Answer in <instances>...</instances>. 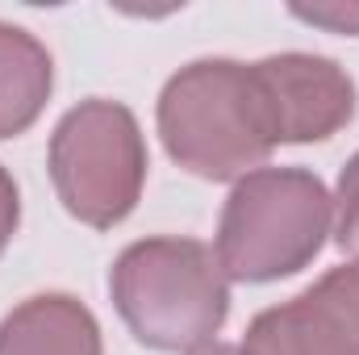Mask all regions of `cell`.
<instances>
[{
    "label": "cell",
    "mask_w": 359,
    "mask_h": 355,
    "mask_svg": "<svg viewBox=\"0 0 359 355\" xmlns=\"http://www.w3.org/2000/svg\"><path fill=\"white\" fill-rule=\"evenodd\" d=\"M109 297L142 347L168 355L217 343L230 318V276L213 247L180 234L130 243L109 267Z\"/></svg>",
    "instance_id": "6da1fadb"
},
{
    "label": "cell",
    "mask_w": 359,
    "mask_h": 355,
    "mask_svg": "<svg viewBox=\"0 0 359 355\" xmlns=\"http://www.w3.org/2000/svg\"><path fill=\"white\" fill-rule=\"evenodd\" d=\"M163 151L201 180H243L276 151L268 109L251 63L192 59L163 84L155 105Z\"/></svg>",
    "instance_id": "7a4b0ae2"
},
{
    "label": "cell",
    "mask_w": 359,
    "mask_h": 355,
    "mask_svg": "<svg viewBox=\"0 0 359 355\" xmlns=\"http://www.w3.org/2000/svg\"><path fill=\"white\" fill-rule=\"evenodd\" d=\"M334 226L330 188L309 168H255L234 180L213 255L238 284H271L313 264Z\"/></svg>",
    "instance_id": "3957f363"
},
{
    "label": "cell",
    "mask_w": 359,
    "mask_h": 355,
    "mask_svg": "<svg viewBox=\"0 0 359 355\" xmlns=\"http://www.w3.org/2000/svg\"><path fill=\"white\" fill-rule=\"evenodd\" d=\"M46 168L63 209L92 230L121 226L147 188L151 155L130 105L88 96L72 105L46 147Z\"/></svg>",
    "instance_id": "277c9868"
},
{
    "label": "cell",
    "mask_w": 359,
    "mask_h": 355,
    "mask_svg": "<svg viewBox=\"0 0 359 355\" xmlns=\"http://www.w3.org/2000/svg\"><path fill=\"white\" fill-rule=\"evenodd\" d=\"M268 109L276 147L326 142L355 121L359 92L339 59L309 51H280L251 63Z\"/></svg>",
    "instance_id": "5b68a950"
},
{
    "label": "cell",
    "mask_w": 359,
    "mask_h": 355,
    "mask_svg": "<svg viewBox=\"0 0 359 355\" xmlns=\"http://www.w3.org/2000/svg\"><path fill=\"white\" fill-rule=\"evenodd\" d=\"M238 355H359V260L247 322Z\"/></svg>",
    "instance_id": "8992f818"
},
{
    "label": "cell",
    "mask_w": 359,
    "mask_h": 355,
    "mask_svg": "<svg viewBox=\"0 0 359 355\" xmlns=\"http://www.w3.org/2000/svg\"><path fill=\"white\" fill-rule=\"evenodd\" d=\"M0 355H104V339L80 297L34 293L0 318Z\"/></svg>",
    "instance_id": "52a82bcc"
},
{
    "label": "cell",
    "mask_w": 359,
    "mask_h": 355,
    "mask_svg": "<svg viewBox=\"0 0 359 355\" xmlns=\"http://www.w3.org/2000/svg\"><path fill=\"white\" fill-rule=\"evenodd\" d=\"M55 92V59L42 38L0 21V142L25 134Z\"/></svg>",
    "instance_id": "ba28073f"
},
{
    "label": "cell",
    "mask_w": 359,
    "mask_h": 355,
    "mask_svg": "<svg viewBox=\"0 0 359 355\" xmlns=\"http://www.w3.org/2000/svg\"><path fill=\"white\" fill-rule=\"evenodd\" d=\"M330 201H334V243L351 260H359V151L343 163Z\"/></svg>",
    "instance_id": "9c48e42d"
},
{
    "label": "cell",
    "mask_w": 359,
    "mask_h": 355,
    "mask_svg": "<svg viewBox=\"0 0 359 355\" xmlns=\"http://www.w3.org/2000/svg\"><path fill=\"white\" fill-rule=\"evenodd\" d=\"M292 17L309 21V25H322V29H334V34H359V4H318V8H305V4H292Z\"/></svg>",
    "instance_id": "30bf717a"
},
{
    "label": "cell",
    "mask_w": 359,
    "mask_h": 355,
    "mask_svg": "<svg viewBox=\"0 0 359 355\" xmlns=\"http://www.w3.org/2000/svg\"><path fill=\"white\" fill-rule=\"evenodd\" d=\"M17 226H21V188H17L13 172L0 163V255L8 251Z\"/></svg>",
    "instance_id": "8fae6325"
},
{
    "label": "cell",
    "mask_w": 359,
    "mask_h": 355,
    "mask_svg": "<svg viewBox=\"0 0 359 355\" xmlns=\"http://www.w3.org/2000/svg\"><path fill=\"white\" fill-rule=\"evenodd\" d=\"M188 355H238V347H230V343H205V347H196V351Z\"/></svg>",
    "instance_id": "7c38bea8"
}]
</instances>
